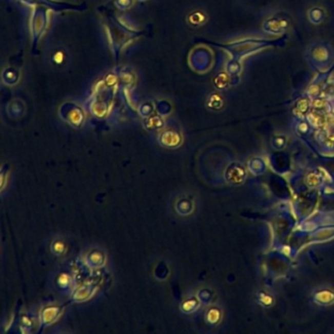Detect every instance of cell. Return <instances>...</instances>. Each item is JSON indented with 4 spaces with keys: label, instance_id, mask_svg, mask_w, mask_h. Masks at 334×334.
<instances>
[{
    "label": "cell",
    "instance_id": "3",
    "mask_svg": "<svg viewBox=\"0 0 334 334\" xmlns=\"http://www.w3.org/2000/svg\"><path fill=\"white\" fill-rule=\"evenodd\" d=\"M309 20L315 25H318L324 20L325 18V12L322 7H312L308 12Z\"/></svg>",
    "mask_w": 334,
    "mask_h": 334
},
{
    "label": "cell",
    "instance_id": "1",
    "mask_svg": "<svg viewBox=\"0 0 334 334\" xmlns=\"http://www.w3.org/2000/svg\"><path fill=\"white\" fill-rule=\"evenodd\" d=\"M290 23L286 19L282 18H271L266 21L264 25V30L269 33H280L286 31Z\"/></svg>",
    "mask_w": 334,
    "mask_h": 334
},
{
    "label": "cell",
    "instance_id": "2",
    "mask_svg": "<svg viewBox=\"0 0 334 334\" xmlns=\"http://www.w3.org/2000/svg\"><path fill=\"white\" fill-rule=\"evenodd\" d=\"M330 57H331L330 50L326 48L324 45H321V44L316 45L311 50V58L316 63L321 65L325 64L328 62Z\"/></svg>",
    "mask_w": 334,
    "mask_h": 334
}]
</instances>
